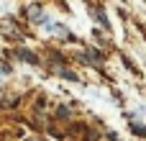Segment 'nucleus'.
<instances>
[{"label":"nucleus","mask_w":146,"mask_h":141,"mask_svg":"<svg viewBox=\"0 0 146 141\" xmlns=\"http://www.w3.org/2000/svg\"><path fill=\"white\" fill-rule=\"evenodd\" d=\"M18 57H21V59H26L28 64H38V59H36L31 51H26V49H18Z\"/></svg>","instance_id":"1"},{"label":"nucleus","mask_w":146,"mask_h":141,"mask_svg":"<svg viewBox=\"0 0 146 141\" xmlns=\"http://www.w3.org/2000/svg\"><path fill=\"white\" fill-rule=\"evenodd\" d=\"M59 74H62V77H67V80H72V82H77V74H74V72H69V69H59Z\"/></svg>","instance_id":"2"},{"label":"nucleus","mask_w":146,"mask_h":141,"mask_svg":"<svg viewBox=\"0 0 146 141\" xmlns=\"http://www.w3.org/2000/svg\"><path fill=\"white\" fill-rule=\"evenodd\" d=\"M131 131L139 134V136H146V128H144V126H139V123H131Z\"/></svg>","instance_id":"3"},{"label":"nucleus","mask_w":146,"mask_h":141,"mask_svg":"<svg viewBox=\"0 0 146 141\" xmlns=\"http://www.w3.org/2000/svg\"><path fill=\"white\" fill-rule=\"evenodd\" d=\"M108 139H110V141H121V139H118V136H115V134H113V131L108 134Z\"/></svg>","instance_id":"4"},{"label":"nucleus","mask_w":146,"mask_h":141,"mask_svg":"<svg viewBox=\"0 0 146 141\" xmlns=\"http://www.w3.org/2000/svg\"><path fill=\"white\" fill-rule=\"evenodd\" d=\"M33 141H44V139H33Z\"/></svg>","instance_id":"5"}]
</instances>
